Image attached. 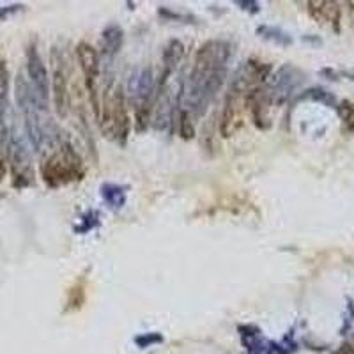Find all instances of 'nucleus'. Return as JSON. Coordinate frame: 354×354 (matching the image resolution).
I'll list each match as a JSON object with an SVG mask.
<instances>
[{"instance_id":"f257e3e1","label":"nucleus","mask_w":354,"mask_h":354,"mask_svg":"<svg viewBox=\"0 0 354 354\" xmlns=\"http://www.w3.org/2000/svg\"><path fill=\"white\" fill-rule=\"evenodd\" d=\"M232 46L227 41H205L195 53L188 78L181 85L179 103L195 119H201L225 82Z\"/></svg>"},{"instance_id":"f03ea898","label":"nucleus","mask_w":354,"mask_h":354,"mask_svg":"<svg viewBox=\"0 0 354 354\" xmlns=\"http://www.w3.org/2000/svg\"><path fill=\"white\" fill-rule=\"evenodd\" d=\"M84 174L80 154L68 140L59 142L41 163V177L48 188H61L73 181H80L84 179Z\"/></svg>"},{"instance_id":"7ed1b4c3","label":"nucleus","mask_w":354,"mask_h":354,"mask_svg":"<svg viewBox=\"0 0 354 354\" xmlns=\"http://www.w3.org/2000/svg\"><path fill=\"white\" fill-rule=\"evenodd\" d=\"M28 140L17 129H12L8 142V163L11 170L12 186L17 189H25L34 185V167L30 151H28Z\"/></svg>"},{"instance_id":"20e7f679","label":"nucleus","mask_w":354,"mask_h":354,"mask_svg":"<svg viewBox=\"0 0 354 354\" xmlns=\"http://www.w3.org/2000/svg\"><path fill=\"white\" fill-rule=\"evenodd\" d=\"M305 78L306 75L299 68L292 64H283L282 68H278L274 75L268 78V82L262 85V91L270 101V105L282 106L305 84Z\"/></svg>"},{"instance_id":"39448f33","label":"nucleus","mask_w":354,"mask_h":354,"mask_svg":"<svg viewBox=\"0 0 354 354\" xmlns=\"http://www.w3.org/2000/svg\"><path fill=\"white\" fill-rule=\"evenodd\" d=\"M105 119L100 122L105 129V133H110V137L119 145H124L128 142L129 135V117L126 110V96L122 88H115L110 97V101L105 103Z\"/></svg>"},{"instance_id":"423d86ee","label":"nucleus","mask_w":354,"mask_h":354,"mask_svg":"<svg viewBox=\"0 0 354 354\" xmlns=\"http://www.w3.org/2000/svg\"><path fill=\"white\" fill-rule=\"evenodd\" d=\"M52 61V80H50V91H52L53 109L57 115L64 119L69 110V85H68V66L66 57L61 48H52L50 53Z\"/></svg>"},{"instance_id":"0eeeda50","label":"nucleus","mask_w":354,"mask_h":354,"mask_svg":"<svg viewBox=\"0 0 354 354\" xmlns=\"http://www.w3.org/2000/svg\"><path fill=\"white\" fill-rule=\"evenodd\" d=\"M25 68H27L28 84L32 87L37 101H39L41 109L48 112L50 106V75L48 69L44 66L39 52H37L36 44H28L27 53H25Z\"/></svg>"},{"instance_id":"6e6552de","label":"nucleus","mask_w":354,"mask_h":354,"mask_svg":"<svg viewBox=\"0 0 354 354\" xmlns=\"http://www.w3.org/2000/svg\"><path fill=\"white\" fill-rule=\"evenodd\" d=\"M77 57H78V64H80L82 73H84L85 78V85H87V91L91 94V103H93V109L96 110L97 119L101 117V106H100V100H97L96 93V82L100 78V53L96 52L93 44L88 43H80L77 46Z\"/></svg>"},{"instance_id":"1a4fd4ad","label":"nucleus","mask_w":354,"mask_h":354,"mask_svg":"<svg viewBox=\"0 0 354 354\" xmlns=\"http://www.w3.org/2000/svg\"><path fill=\"white\" fill-rule=\"evenodd\" d=\"M239 335L248 354H277V344L266 340L257 326H239Z\"/></svg>"},{"instance_id":"9d476101","label":"nucleus","mask_w":354,"mask_h":354,"mask_svg":"<svg viewBox=\"0 0 354 354\" xmlns=\"http://www.w3.org/2000/svg\"><path fill=\"white\" fill-rule=\"evenodd\" d=\"M308 12L317 24L330 25L335 32H340V6L337 2H308Z\"/></svg>"},{"instance_id":"9b49d317","label":"nucleus","mask_w":354,"mask_h":354,"mask_svg":"<svg viewBox=\"0 0 354 354\" xmlns=\"http://www.w3.org/2000/svg\"><path fill=\"white\" fill-rule=\"evenodd\" d=\"M183 57H185V44L179 39H170L163 50V73H161V80L158 85H167V80L176 71Z\"/></svg>"},{"instance_id":"f8f14e48","label":"nucleus","mask_w":354,"mask_h":354,"mask_svg":"<svg viewBox=\"0 0 354 354\" xmlns=\"http://www.w3.org/2000/svg\"><path fill=\"white\" fill-rule=\"evenodd\" d=\"M122 43H124V30L117 24H110L105 27L103 34H101V48H103V55L113 59L117 53L121 52Z\"/></svg>"},{"instance_id":"ddd939ff","label":"nucleus","mask_w":354,"mask_h":354,"mask_svg":"<svg viewBox=\"0 0 354 354\" xmlns=\"http://www.w3.org/2000/svg\"><path fill=\"white\" fill-rule=\"evenodd\" d=\"M9 71L4 61H0V133L8 135V126H6V119H8L9 112Z\"/></svg>"},{"instance_id":"4468645a","label":"nucleus","mask_w":354,"mask_h":354,"mask_svg":"<svg viewBox=\"0 0 354 354\" xmlns=\"http://www.w3.org/2000/svg\"><path fill=\"white\" fill-rule=\"evenodd\" d=\"M101 197L112 209H121L126 204V188L113 183H105L101 186Z\"/></svg>"},{"instance_id":"2eb2a0df","label":"nucleus","mask_w":354,"mask_h":354,"mask_svg":"<svg viewBox=\"0 0 354 354\" xmlns=\"http://www.w3.org/2000/svg\"><path fill=\"white\" fill-rule=\"evenodd\" d=\"M305 100L315 101V103H322V105L330 106V109H337L338 106L337 97H335L330 91H326V88H322V87H312L308 88V91H303V93L296 97V101H305Z\"/></svg>"},{"instance_id":"dca6fc26","label":"nucleus","mask_w":354,"mask_h":354,"mask_svg":"<svg viewBox=\"0 0 354 354\" xmlns=\"http://www.w3.org/2000/svg\"><path fill=\"white\" fill-rule=\"evenodd\" d=\"M257 34L264 39L278 44V46H290L292 44V36L282 28L273 27V25H261V27H257Z\"/></svg>"},{"instance_id":"f3484780","label":"nucleus","mask_w":354,"mask_h":354,"mask_svg":"<svg viewBox=\"0 0 354 354\" xmlns=\"http://www.w3.org/2000/svg\"><path fill=\"white\" fill-rule=\"evenodd\" d=\"M177 126H179V135H181L183 140H192L195 137V121L186 110H179Z\"/></svg>"},{"instance_id":"a211bd4d","label":"nucleus","mask_w":354,"mask_h":354,"mask_svg":"<svg viewBox=\"0 0 354 354\" xmlns=\"http://www.w3.org/2000/svg\"><path fill=\"white\" fill-rule=\"evenodd\" d=\"M158 15H160L163 20L169 21H181V24H198V20L192 15H183V12H176L169 8H160L158 9Z\"/></svg>"},{"instance_id":"6ab92c4d","label":"nucleus","mask_w":354,"mask_h":354,"mask_svg":"<svg viewBox=\"0 0 354 354\" xmlns=\"http://www.w3.org/2000/svg\"><path fill=\"white\" fill-rule=\"evenodd\" d=\"M163 340H165V338H163V335L156 333V331H154V333L137 335L133 342H135V346H137V347H140V349H147V347H153V346H158V344H163Z\"/></svg>"},{"instance_id":"aec40b11","label":"nucleus","mask_w":354,"mask_h":354,"mask_svg":"<svg viewBox=\"0 0 354 354\" xmlns=\"http://www.w3.org/2000/svg\"><path fill=\"white\" fill-rule=\"evenodd\" d=\"M337 110H338V113H340V117H342L344 124L354 131V103L342 101V103L337 106Z\"/></svg>"},{"instance_id":"412c9836","label":"nucleus","mask_w":354,"mask_h":354,"mask_svg":"<svg viewBox=\"0 0 354 354\" xmlns=\"http://www.w3.org/2000/svg\"><path fill=\"white\" fill-rule=\"evenodd\" d=\"M97 218H100L97 211H88V213H85L84 216H82V220H80L82 225L78 227L77 232L85 234V232H88V230H93L94 227H96L97 223H100V220H97Z\"/></svg>"},{"instance_id":"4be33fe9","label":"nucleus","mask_w":354,"mask_h":354,"mask_svg":"<svg viewBox=\"0 0 354 354\" xmlns=\"http://www.w3.org/2000/svg\"><path fill=\"white\" fill-rule=\"evenodd\" d=\"M322 77H328V80H349L354 82V69H342V71H335V69H322Z\"/></svg>"},{"instance_id":"5701e85b","label":"nucleus","mask_w":354,"mask_h":354,"mask_svg":"<svg viewBox=\"0 0 354 354\" xmlns=\"http://www.w3.org/2000/svg\"><path fill=\"white\" fill-rule=\"evenodd\" d=\"M234 6H238L239 9L250 12V15H257V12L261 11V4H259V2H255V0H236V2H234Z\"/></svg>"},{"instance_id":"b1692460","label":"nucleus","mask_w":354,"mask_h":354,"mask_svg":"<svg viewBox=\"0 0 354 354\" xmlns=\"http://www.w3.org/2000/svg\"><path fill=\"white\" fill-rule=\"evenodd\" d=\"M24 8H25L24 4H11V6H4V8H0V21L8 20L9 17L17 15V12L21 11Z\"/></svg>"},{"instance_id":"393cba45","label":"nucleus","mask_w":354,"mask_h":354,"mask_svg":"<svg viewBox=\"0 0 354 354\" xmlns=\"http://www.w3.org/2000/svg\"><path fill=\"white\" fill-rule=\"evenodd\" d=\"M333 354H354V346H351V344H342V346L338 347L337 351H335Z\"/></svg>"}]
</instances>
